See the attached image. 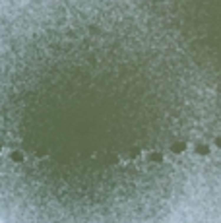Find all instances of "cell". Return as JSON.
Instances as JSON below:
<instances>
[{
  "label": "cell",
  "instance_id": "6da1fadb",
  "mask_svg": "<svg viewBox=\"0 0 221 223\" xmlns=\"http://www.w3.org/2000/svg\"><path fill=\"white\" fill-rule=\"evenodd\" d=\"M207 105L144 0H0V219L171 223Z\"/></svg>",
  "mask_w": 221,
  "mask_h": 223
}]
</instances>
